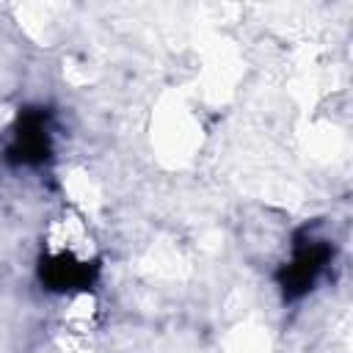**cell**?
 I'll return each instance as SVG.
<instances>
[{"label":"cell","instance_id":"obj_1","mask_svg":"<svg viewBox=\"0 0 353 353\" xmlns=\"http://www.w3.org/2000/svg\"><path fill=\"white\" fill-rule=\"evenodd\" d=\"M331 251L323 240H306L303 245L295 248L290 265H287V273H284V290L287 292H306L312 290L314 279L320 276L323 265L328 262Z\"/></svg>","mask_w":353,"mask_h":353}]
</instances>
